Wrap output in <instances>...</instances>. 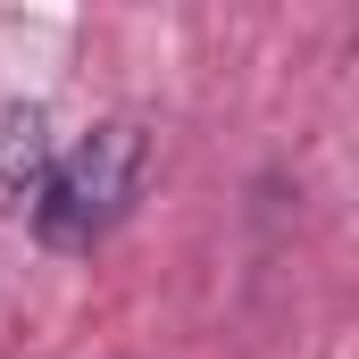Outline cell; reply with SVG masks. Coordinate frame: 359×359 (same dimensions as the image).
Masks as SVG:
<instances>
[{"instance_id":"obj_1","label":"cell","mask_w":359,"mask_h":359,"mask_svg":"<svg viewBox=\"0 0 359 359\" xmlns=\"http://www.w3.org/2000/svg\"><path fill=\"white\" fill-rule=\"evenodd\" d=\"M151 184V134L134 117H100L76 151H59L34 184V234L42 251H100Z\"/></svg>"},{"instance_id":"obj_2","label":"cell","mask_w":359,"mask_h":359,"mask_svg":"<svg viewBox=\"0 0 359 359\" xmlns=\"http://www.w3.org/2000/svg\"><path fill=\"white\" fill-rule=\"evenodd\" d=\"M42 168H50V117L42 100H8L0 109V201H34Z\"/></svg>"}]
</instances>
